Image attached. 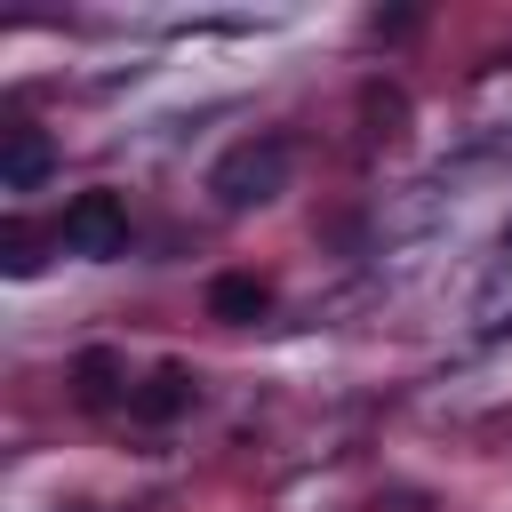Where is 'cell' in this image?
<instances>
[{
  "mask_svg": "<svg viewBox=\"0 0 512 512\" xmlns=\"http://www.w3.org/2000/svg\"><path fill=\"white\" fill-rule=\"evenodd\" d=\"M0 264H8L16 280H24V272H40V232L8 216V224H0Z\"/></svg>",
  "mask_w": 512,
  "mask_h": 512,
  "instance_id": "7",
  "label": "cell"
},
{
  "mask_svg": "<svg viewBox=\"0 0 512 512\" xmlns=\"http://www.w3.org/2000/svg\"><path fill=\"white\" fill-rule=\"evenodd\" d=\"M208 312H216L224 328H248V320L272 312V280H256V272H216V280H208Z\"/></svg>",
  "mask_w": 512,
  "mask_h": 512,
  "instance_id": "5",
  "label": "cell"
},
{
  "mask_svg": "<svg viewBox=\"0 0 512 512\" xmlns=\"http://www.w3.org/2000/svg\"><path fill=\"white\" fill-rule=\"evenodd\" d=\"M208 192H216V208H264V200H280V192H288V136H248V144H232V152L208 168Z\"/></svg>",
  "mask_w": 512,
  "mask_h": 512,
  "instance_id": "1",
  "label": "cell"
},
{
  "mask_svg": "<svg viewBox=\"0 0 512 512\" xmlns=\"http://www.w3.org/2000/svg\"><path fill=\"white\" fill-rule=\"evenodd\" d=\"M56 240L72 248V256H120L128 248V200L120 192H72L64 200V216H56Z\"/></svg>",
  "mask_w": 512,
  "mask_h": 512,
  "instance_id": "2",
  "label": "cell"
},
{
  "mask_svg": "<svg viewBox=\"0 0 512 512\" xmlns=\"http://www.w3.org/2000/svg\"><path fill=\"white\" fill-rule=\"evenodd\" d=\"M72 384H80V408H112V400H120V384H128V368H120V352H112V344H88V352L72 360Z\"/></svg>",
  "mask_w": 512,
  "mask_h": 512,
  "instance_id": "6",
  "label": "cell"
},
{
  "mask_svg": "<svg viewBox=\"0 0 512 512\" xmlns=\"http://www.w3.org/2000/svg\"><path fill=\"white\" fill-rule=\"evenodd\" d=\"M192 400H200V376H192L184 360H160V368H152V376L128 392V408H136L144 424H168V416H184Z\"/></svg>",
  "mask_w": 512,
  "mask_h": 512,
  "instance_id": "3",
  "label": "cell"
},
{
  "mask_svg": "<svg viewBox=\"0 0 512 512\" xmlns=\"http://www.w3.org/2000/svg\"><path fill=\"white\" fill-rule=\"evenodd\" d=\"M48 168H56V144L40 128H8L0 136V192H40Z\"/></svg>",
  "mask_w": 512,
  "mask_h": 512,
  "instance_id": "4",
  "label": "cell"
},
{
  "mask_svg": "<svg viewBox=\"0 0 512 512\" xmlns=\"http://www.w3.org/2000/svg\"><path fill=\"white\" fill-rule=\"evenodd\" d=\"M360 104H368V120H376L368 136H400V120H408V104H400V88H368Z\"/></svg>",
  "mask_w": 512,
  "mask_h": 512,
  "instance_id": "8",
  "label": "cell"
}]
</instances>
